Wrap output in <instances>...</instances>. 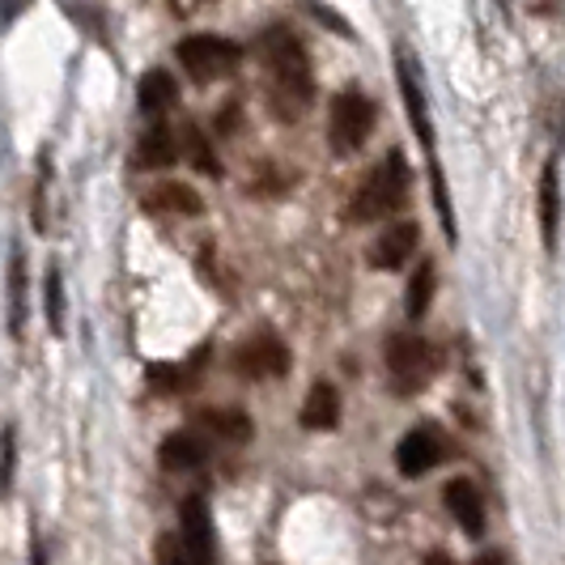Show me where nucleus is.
I'll return each mask as SVG.
<instances>
[{"label":"nucleus","mask_w":565,"mask_h":565,"mask_svg":"<svg viewBox=\"0 0 565 565\" xmlns=\"http://www.w3.org/2000/svg\"><path fill=\"white\" fill-rule=\"evenodd\" d=\"M43 315H47L52 337H64V281H60L56 264H47L43 273Z\"/></svg>","instance_id":"nucleus-21"},{"label":"nucleus","mask_w":565,"mask_h":565,"mask_svg":"<svg viewBox=\"0 0 565 565\" xmlns=\"http://www.w3.org/2000/svg\"><path fill=\"white\" fill-rule=\"evenodd\" d=\"M153 562L158 565H192V557L183 553L179 536H162L158 544H153Z\"/></svg>","instance_id":"nucleus-23"},{"label":"nucleus","mask_w":565,"mask_h":565,"mask_svg":"<svg viewBox=\"0 0 565 565\" xmlns=\"http://www.w3.org/2000/svg\"><path fill=\"white\" fill-rule=\"evenodd\" d=\"M141 209L153 217H200L204 200L196 196V188L188 183H153L141 196Z\"/></svg>","instance_id":"nucleus-12"},{"label":"nucleus","mask_w":565,"mask_h":565,"mask_svg":"<svg viewBox=\"0 0 565 565\" xmlns=\"http://www.w3.org/2000/svg\"><path fill=\"white\" fill-rule=\"evenodd\" d=\"M259 56L268 68V103H273L277 119H285V124L302 119V111L315 98L311 60L302 52V43L289 30H268L259 43Z\"/></svg>","instance_id":"nucleus-1"},{"label":"nucleus","mask_w":565,"mask_h":565,"mask_svg":"<svg viewBox=\"0 0 565 565\" xmlns=\"http://www.w3.org/2000/svg\"><path fill=\"white\" fill-rule=\"evenodd\" d=\"M183 149H188V162L196 170H204V174H222V162L213 158V149H209V141H204V132H200L196 124H188L183 128Z\"/></svg>","instance_id":"nucleus-22"},{"label":"nucleus","mask_w":565,"mask_h":565,"mask_svg":"<svg viewBox=\"0 0 565 565\" xmlns=\"http://www.w3.org/2000/svg\"><path fill=\"white\" fill-rule=\"evenodd\" d=\"M472 565H507V553H498V548H489V553H481Z\"/></svg>","instance_id":"nucleus-26"},{"label":"nucleus","mask_w":565,"mask_h":565,"mask_svg":"<svg viewBox=\"0 0 565 565\" xmlns=\"http://www.w3.org/2000/svg\"><path fill=\"white\" fill-rule=\"evenodd\" d=\"M158 459H162V468H170V472H188V468H200V463L209 459V447H204V438H200V434L179 429V434L162 438Z\"/></svg>","instance_id":"nucleus-13"},{"label":"nucleus","mask_w":565,"mask_h":565,"mask_svg":"<svg viewBox=\"0 0 565 565\" xmlns=\"http://www.w3.org/2000/svg\"><path fill=\"white\" fill-rule=\"evenodd\" d=\"M26 294H30L26 255L13 247V255H9V332L13 337L26 332Z\"/></svg>","instance_id":"nucleus-18"},{"label":"nucleus","mask_w":565,"mask_h":565,"mask_svg":"<svg viewBox=\"0 0 565 565\" xmlns=\"http://www.w3.org/2000/svg\"><path fill=\"white\" fill-rule=\"evenodd\" d=\"M13 468H18V434L4 429V451H0V489L13 484Z\"/></svg>","instance_id":"nucleus-24"},{"label":"nucleus","mask_w":565,"mask_h":565,"mask_svg":"<svg viewBox=\"0 0 565 565\" xmlns=\"http://www.w3.org/2000/svg\"><path fill=\"white\" fill-rule=\"evenodd\" d=\"M174 56H179V68H183L192 82L209 85V82L230 77V73L243 64V47L222 39V34H188V39L174 47Z\"/></svg>","instance_id":"nucleus-3"},{"label":"nucleus","mask_w":565,"mask_h":565,"mask_svg":"<svg viewBox=\"0 0 565 565\" xmlns=\"http://www.w3.org/2000/svg\"><path fill=\"white\" fill-rule=\"evenodd\" d=\"M557 222H562V183H557V162H548L540 174V238L548 252L557 247Z\"/></svg>","instance_id":"nucleus-14"},{"label":"nucleus","mask_w":565,"mask_h":565,"mask_svg":"<svg viewBox=\"0 0 565 565\" xmlns=\"http://www.w3.org/2000/svg\"><path fill=\"white\" fill-rule=\"evenodd\" d=\"M422 565H455L451 557H447V553H443V548H434V553H425V562Z\"/></svg>","instance_id":"nucleus-28"},{"label":"nucleus","mask_w":565,"mask_h":565,"mask_svg":"<svg viewBox=\"0 0 565 565\" xmlns=\"http://www.w3.org/2000/svg\"><path fill=\"white\" fill-rule=\"evenodd\" d=\"M200 422H204V429H213L217 438H226V443H247L255 429L243 408H209Z\"/></svg>","instance_id":"nucleus-19"},{"label":"nucleus","mask_w":565,"mask_h":565,"mask_svg":"<svg viewBox=\"0 0 565 565\" xmlns=\"http://www.w3.org/2000/svg\"><path fill=\"white\" fill-rule=\"evenodd\" d=\"M434 285H438V268H434V259H422V268L413 273L408 294H404V315H408V319H422V315L429 311V302H434Z\"/></svg>","instance_id":"nucleus-20"},{"label":"nucleus","mask_w":565,"mask_h":565,"mask_svg":"<svg viewBox=\"0 0 565 565\" xmlns=\"http://www.w3.org/2000/svg\"><path fill=\"white\" fill-rule=\"evenodd\" d=\"M30 0H0V26H13L22 13H26Z\"/></svg>","instance_id":"nucleus-25"},{"label":"nucleus","mask_w":565,"mask_h":565,"mask_svg":"<svg viewBox=\"0 0 565 565\" xmlns=\"http://www.w3.org/2000/svg\"><path fill=\"white\" fill-rule=\"evenodd\" d=\"M422 247V226L417 222H392V226L383 230L374 243H370V268H379V273H396L404 268L413 255Z\"/></svg>","instance_id":"nucleus-10"},{"label":"nucleus","mask_w":565,"mask_h":565,"mask_svg":"<svg viewBox=\"0 0 565 565\" xmlns=\"http://www.w3.org/2000/svg\"><path fill=\"white\" fill-rule=\"evenodd\" d=\"M170 162H179V141H174V132H170V128L153 124L141 141H137V167L162 170V167H170Z\"/></svg>","instance_id":"nucleus-17"},{"label":"nucleus","mask_w":565,"mask_h":565,"mask_svg":"<svg viewBox=\"0 0 565 565\" xmlns=\"http://www.w3.org/2000/svg\"><path fill=\"white\" fill-rule=\"evenodd\" d=\"M374 103L358 89H340L332 98V111H328V141L337 153H353L370 141L374 132Z\"/></svg>","instance_id":"nucleus-4"},{"label":"nucleus","mask_w":565,"mask_h":565,"mask_svg":"<svg viewBox=\"0 0 565 565\" xmlns=\"http://www.w3.org/2000/svg\"><path fill=\"white\" fill-rule=\"evenodd\" d=\"M408 188H413L408 162H404V153L392 149V153H387V158L358 183V192H353V200H349V222L366 226V222H383V217L399 213L404 200H408Z\"/></svg>","instance_id":"nucleus-2"},{"label":"nucleus","mask_w":565,"mask_h":565,"mask_svg":"<svg viewBox=\"0 0 565 565\" xmlns=\"http://www.w3.org/2000/svg\"><path fill=\"white\" fill-rule=\"evenodd\" d=\"M443 459H447V438H443V429L434 422L413 425L396 443V468H399V477H408V481L434 472Z\"/></svg>","instance_id":"nucleus-6"},{"label":"nucleus","mask_w":565,"mask_h":565,"mask_svg":"<svg viewBox=\"0 0 565 565\" xmlns=\"http://www.w3.org/2000/svg\"><path fill=\"white\" fill-rule=\"evenodd\" d=\"M396 77L413 132L422 137V149H434V124H429V107H425V89H422L425 77H422V64H417V56L408 47H396Z\"/></svg>","instance_id":"nucleus-9"},{"label":"nucleus","mask_w":565,"mask_h":565,"mask_svg":"<svg viewBox=\"0 0 565 565\" xmlns=\"http://www.w3.org/2000/svg\"><path fill=\"white\" fill-rule=\"evenodd\" d=\"M434 370H438V362H434L429 340H422L417 332H399V337L387 340V374H392L399 396L422 392L434 379Z\"/></svg>","instance_id":"nucleus-5"},{"label":"nucleus","mask_w":565,"mask_h":565,"mask_svg":"<svg viewBox=\"0 0 565 565\" xmlns=\"http://www.w3.org/2000/svg\"><path fill=\"white\" fill-rule=\"evenodd\" d=\"M30 565H47V548H43V540H34V544H30Z\"/></svg>","instance_id":"nucleus-27"},{"label":"nucleus","mask_w":565,"mask_h":565,"mask_svg":"<svg viewBox=\"0 0 565 565\" xmlns=\"http://www.w3.org/2000/svg\"><path fill=\"white\" fill-rule=\"evenodd\" d=\"M174 103H179L174 77H170L167 68H149L141 77V85H137V107H141L145 115H162V111H170Z\"/></svg>","instance_id":"nucleus-16"},{"label":"nucleus","mask_w":565,"mask_h":565,"mask_svg":"<svg viewBox=\"0 0 565 565\" xmlns=\"http://www.w3.org/2000/svg\"><path fill=\"white\" fill-rule=\"evenodd\" d=\"M302 425L307 429H337L340 425V392L332 383H315L307 399H302Z\"/></svg>","instance_id":"nucleus-15"},{"label":"nucleus","mask_w":565,"mask_h":565,"mask_svg":"<svg viewBox=\"0 0 565 565\" xmlns=\"http://www.w3.org/2000/svg\"><path fill=\"white\" fill-rule=\"evenodd\" d=\"M179 544H183V553L192 557V565H213V557H217L213 514H209V502L196 498V493L179 507Z\"/></svg>","instance_id":"nucleus-8"},{"label":"nucleus","mask_w":565,"mask_h":565,"mask_svg":"<svg viewBox=\"0 0 565 565\" xmlns=\"http://www.w3.org/2000/svg\"><path fill=\"white\" fill-rule=\"evenodd\" d=\"M234 370H238L243 379H281V374H289V349H285L281 337L259 332V337L238 344Z\"/></svg>","instance_id":"nucleus-7"},{"label":"nucleus","mask_w":565,"mask_h":565,"mask_svg":"<svg viewBox=\"0 0 565 565\" xmlns=\"http://www.w3.org/2000/svg\"><path fill=\"white\" fill-rule=\"evenodd\" d=\"M443 502H447V514L463 527V536H472V540L484 536V498H481V489L468 481V477L447 481Z\"/></svg>","instance_id":"nucleus-11"}]
</instances>
